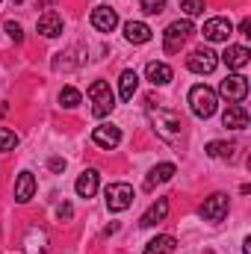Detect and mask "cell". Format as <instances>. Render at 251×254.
Returning <instances> with one entry per match:
<instances>
[{
  "mask_svg": "<svg viewBox=\"0 0 251 254\" xmlns=\"http://www.w3.org/2000/svg\"><path fill=\"white\" fill-rule=\"evenodd\" d=\"M86 60H89V51H86L83 45H71V48H65L63 54L54 57L51 68H54V71H74V68H83Z\"/></svg>",
  "mask_w": 251,
  "mask_h": 254,
  "instance_id": "cell-5",
  "label": "cell"
},
{
  "mask_svg": "<svg viewBox=\"0 0 251 254\" xmlns=\"http://www.w3.org/2000/svg\"><path fill=\"white\" fill-rule=\"evenodd\" d=\"M36 30H39L45 39H57V36H63V15H60V12H54V9H48L45 15H39Z\"/></svg>",
  "mask_w": 251,
  "mask_h": 254,
  "instance_id": "cell-12",
  "label": "cell"
},
{
  "mask_svg": "<svg viewBox=\"0 0 251 254\" xmlns=\"http://www.w3.org/2000/svg\"><path fill=\"white\" fill-rule=\"evenodd\" d=\"M98 184H101V175H98V169H86L80 178H77V184H74V190L80 198H92L95 192H98Z\"/></svg>",
  "mask_w": 251,
  "mask_h": 254,
  "instance_id": "cell-18",
  "label": "cell"
},
{
  "mask_svg": "<svg viewBox=\"0 0 251 254\" xmlns=\"http://www.w3.org/2000/svg\"><path fill=\"white\" fill-rule=\"evenodd\" d=\"M36 195V175L33 172H21L15 181V201L18 204H30Z\"/></svg>",
  "mask_w": 251,
  "mask_h": 254,
  "instance_id": "cell-17",
  "label": "cell"
},
{
  "mask_svg": "<svg viewBox=\"0 0 251 254\" xmlns=\"http://www.w3.org/2000/svg\"><path fill=\"white\" fill-rule=\"evenodd\" d=\"M48 3H51V0H39V9H48Z\"/></svg>",
  "mask_w": 251,
  "mask_h": 254,
  "instance_id": "cell-34",
  "label": "cell"
},
{
  "mask_svg": "<svg viewBox=\"0 0 251 254\" xmlns=\"http://www.w3.org/2000/svg\"><path fill=\"white\" fill-rule=\"evenodd\" d=\"M219 65V54H213L210 48H198L187 57V68L192 74H213Z\"/></svg>",
  "mask_w": 251,
  "mask_h": 254,
  "instance_id": "cell-8",
  "label": "cell"
},
{
  "mask_svg": "<svg viewBox=\"0 0 251 254\" xmlns=\"http://www.w3.org/2000/svg\"><path fill=\"white\" fill-rule=\"evenodd\" d=\"M145 113H148L151 127L157 130V136L163 142H169V145H181L184 142V119H181V113L166 110V107H157L154 98L145 101Z\"/></svg>",
  "mask_w": 251,
  "mask_h": 254,
  "instance_id": "cell-1",
  "label": "cell"
},
{
  "mask_svg": "<svg viewBox=\"0 0 251 254\" xmlns=\"http://www.w3.org/2000/svg\"><path fill=\"white\" fill-rule=\"evenodd\" d=\"M12 3H24V0H12Z\"/></svg>",
  "mask_w": 251,
  "mask_h": 254,
  "instance_id": "cell-35",
  "label": "cell"
},
{
  "mask_svg": "<svg viewBox=\"0 0 251 254\" xmlns=\"http://www.w3.org/2000/svg\"><path fill=\"white\" fill-rule=\"evenodd\" d=\"M24 246H27V254H48V234L42 228H30Z\"/></svg>",
  "mask_w": 251,
  "mask_h": 254,
  "instance_id": "cell-22",
  "label": "cell"
},
{
  "mask_svg": "<svg viewBox=\"0 0 251 254\" xmlns=\"http://www.w3.org/2000/svg\"><path fill=\"white\" fill-rule=\"evenodd\" d=\"M192 33H195V27H192V21H189V18L169 24V27H166V33H163V51H166V54H178V51L189 42V36H192Z\"/></svg>",
  "mask_w": 251,
  "mask_h": 254,
  "instance_id": "cell-4",
  "label": "cell"
},
{
  "mask_svg": "<svg viewBox=\"0 0 251 254\" xmlns=\"http://www.w3.org/2000/svg\"><path fill=\"white\" fill-rule=\"evenodd\" d=\"M166 3H169V0H142L139 9H142L145 15H160V12L166 9Z\"/></svg>",
  "mask_w": 251,
  "mask_h": 254,
  "instance_id": "cell-28",
  "label": "cell"
},
{
  "mask_svg": "<svg viewBox=\"0 0 251 254\" xmlns=\"http://www.w3.org/2000/svg\"><path fill=\"white\" fill-rule=\"evenodd\" d=\"M249 30H251V21L249 18H243V21H240V33H243V36H251Z\"/></svg>",
  "mask_w": 251,
  "mask_h": 254,
  "instance_id": "cell-33",
  "label": "cell"
},
{
  "mask_svg": "<svg viewBox=\"0 0 251 254\" xmlns=\"http://www.w3.org/2000/svg\"><path fill=\"white\" fill-rule=\"evenodd\" d=\"M145 74H148V80H151L154 86H166V83H172V77H175V71L166 63H148L145 65Z\"/></svg>",
  "mask_w": 251,
  "mask_h": 254,
  "instance_id": "cell-21",
  "label": "cell"
},
{
  "mask_svg": "<svg viewBox=\"0 0 251 254\" xmlns=\"http://www.w3.org/2000/svg\"><path fill=\"white\" fill-rule=\"evenodd\" d=\"M201 36L207 42H228L234 36V24L228 18H210L204 27H201Z\"/></svg>",
  "mask_w": 251,
  "mask_h": 254,
  "instance_id": "cell-10",
  "label": "cell"
},
{
  "mask_svg": "<svg viewBox=\"0 0 251 254\" xmlns=\"http://www.w3.org/2000/svg\"><path fill=\"white\" fill-rule=\"evenodd\" d=\"M151 27L145 24V21H127L125 24V39L130 45H145V42H151Z\"/></svg>",
  "mask_w": 251,
  "mask_h": 254,
  "instance_id": "cell-19",
  "label": "cell"
},
{
  "mask_svg": "<svg viewBox=\"0 0 251 254\" xmlns=\"http://www.w3.org/2000/svg\"><path fill=\"white\" fill-rule=\"evenodd\" d=\"M225 216H228V195L225 192H216L201 204V219L204 222H222Z\"/></svg>",
  "mask_w": 251,
  "mask_h": 254,
  "instance_id": "cell-9",
  "label": "cell"
},
{
  "mask_svg": "<svg viewBox=\"0 0 251 254\" xmlns=\"http://www.w3.org/2000/svg\"><path fill=\"white\" fill-rule=\"evenodd\" d=\"M92 27H95L98 33H113V30L119 27V12L110 9L107 3L95 6V9H92Z\"/></svg>",
  "mask_w": 251,
  "mask_h": 254,
  "instance_id": "cell-11",
  "label": "cell"
},
{
  "mask_svg": "<svg viewBox=\"0 0 251 254\" xmlns=\"http://www.w3.org/2000/svg\"><path fill=\"white\" fill-rule=\"evenodd\" d=\"M222 125L228 130H246L249 127V113L243 104H228V110L222 113Z\"/></svg>",
  "mask_w": 251,
  "mask_h": 254,
  "instance_id": "cell-15",
  "label": "cell"
},
{
  "mask_svg": "<svg viewBox=\"0 0 251 254\" xmlns=\"http://www.w3.org/2000/svg\"><path fill=\"white\" fill-rule=\"evenodd\" d=\"M219 60L228 65V68H234V71H243V68L251 63V51L246 45H228V51H225Z\"/></svg>",
  "mask_w": 251,
  "mask_h": 254,
  "instance_id": "cell-14",
  "label": "cell"
},
{
  "mask_svg": "<svg viewBox=\"0 0 251 254\" xmlns=\"http://www.w3.org/2000/svg\"><path fill=\"white\" fill-rule=\"evenodd\" d=\"M18 145V133L9 127H0V151H12Z\"/></svg>",
  "mask_w": 251,
  "mask_h": 254,
  "instance_id": "cell-27",
  "label": "cell"
},
{
  "mask_svg": "<svg viewBox=\"0 0 251 254\" xmlns=\"http://www.w3.org/2000/svg\"><path fill=\"white\" fill-rule=\"evenodd\" d=\"M48 166H51V172H63L65 160H63V157H51V163H48Z\"/></svg>",
  "mask_w": 251,
  "mask_h": 254,
  "instance_id": "cell-32",
  "label": "cell"
},
{
  "mask_svg": "<svg viewBox=\"0 0 251 254\" xmlns=\"http://www.w3.org/2000/svg\"><path fill=\"white\" fill-rule=\"evenodd\" d=\"M60 104H63L65 110H74V107L80 104V92H77L74 86H65L63 92H60Z\"/></svg>",
  "mask_w": 251,
  "mask_h": 254,
  "instance_id": "cell-26",
  "label": "cell"
},
{
  "mask_svg": "<svg viewBox=\"0 0 251 254\" xmlns=\"http://www.w3.org/2000/svg\"><path fill=\"white\" fill-rule=\"evenodd\" d=\"M175 163H160V166H154L151 172H148V178H145V190H154L157 184H166V181H172L175 178Z\"/></svg>",
  "mask_w": 251,
  "mask_h": 254,
  "instance_id": "cell-20",
  "label": "cell"
},
{
  "mask_svg": "<svg viewBox=\"0 0 251 254\" xmlns=\"http://www.w3.org/2000/svg\"><path fill=\"white\" fill-rule=\"evenodd\" d=\"M92 142L98 145V148H116L119 142H122V130L116 125H98L95 130H92Z\"/></svg>",
  "mask_w": 251,
  "mask_h": 254,
  "instance_id": "cell-13",
  "label": "cell"
},
{
  "mask_svg": "<svg viewBox=\"0 0 251 254\" xmlns=\"http://www.w3.org/2000/svg\"><path fill=\"white\" fill-rule=\"evenodd\" d=\"M136 86H139V77H136V71H133V68L122 71V77H119V95H122V101H133V95H136Z\"/></svg>",
  "mask_w": 251,
  "mask_h": 254,
  "instance_id": "cell-23",
  "label": "cell"
},
{
  "mask_svg": "<svg viewBox=\"0 0 251 254\" xmlns=\"http://www.w3.org/2000/svg\"><path fill=\"white\" fill-rule=\"evenodd\" d=\"M166 216H169V198H157V201L142 213L139 225H142V228H154V225H160Z\"/></svg>",
  "mask_w": 251,
  "mask_h": 254,
  "instance_id": "cell-16",
  "label": "cell"
},
{
  "mask_svg": "<svg viewBox=\"0 0 251 254\" xmlns=\"http://www.w3.org/2000/svg\"><path fill=\"white\" fill-rule=\"evenodd\" d=\"M207 157H213V160H234L237 157V142H210L207 145Z\"/></svg>",
  "mask_w": 251,
  "mask_h": 254,
  "instance_id": "cell-24",
  "label": "cell"
},
{
  "mask_svg": "<svg viewBox=\"0 0 251 254\" xmlns=\"http://www.w3.org/2000/svg\"><path fill=\"white\" fill-rule=\"evenodd\" d=\"M189 107H192V113H195L198 119H210V116L216 113V107H219V95H216L210 86L198 83V86L189 89Z\"/></svg>",
  "mask_w": 251,
  "mask_h": 254,
  "instance_id": "cell-3",
  "label": "cell"
},
{
  "mask_svg": "<svg viewBox=\"0 0 251 254\" xmlns=\"http://www.w3.org/2000/svg\"><path fill=\"white\" fill-rule=\"evenodd\" d=\"M181 9L187 12L189 18H195V15H201V12H204V0H184V3H181Z\"/></svg>",
  "mask_w": 251,
  "mask_h": 254,
  "instance_id": "cell-29",
  "label": "cell"
},
{
  "mask_svg": "<svg viewBox=\"0 0 251 254\" xmlns=\"http://www.w3.org/2000/svg\"><path fill=\"white\" fill-rule=\"evenodd\" d=\"M104 195H107V210L110 213H122L133 204V187L130 184H110Z\"/></svg>",
  "mask_w": 251,
  "mask_h": 254,
  "instance_id": "cell-7",
  "label": "cell"
},
{
  "mask_svg": "<svg viewBox=\"0 0 251 254\" xmlns=\"http://www.w3.org/2000/svg\"><path fill=\"white\" fill-rule=\"evenodd\" d=\"M175 237H169V234H163V237H154L148 246H145V252L142 254H172L175 252Z\"/></svg>",
  "mask_w": 251,
  "mask_h": 254,
  "instance_id": "cell-25",
  "label": "cell"
},
{
  "mask_svg": "<svg viewBox=\"0 0 251 254\" xmlns=\"http://www.w3.org/2000/svg\"><path fill=\"white\" fill-rule=\"evenodd\" d=\"M219 95L228 98L231 104H243L246 95H249V77H243V74H231V77H225V80L219 83Z\"/></svg>",
  "mask_w": 251,
  "mask_h": 254,
  "instance_id": "cell-6",
  "label": "cell"
},
{
  "mask_svg": "<svg viewBox=\"0 0 251 254\" xmlns=\"http://www.w3.org/2000/svg\"><path fill=\"white\" fill-rule=\"evenodd\" d=\"M89 101H92V116L95 119H104L116 110V95H113L107 80H95L89 86Z\"/></svg>",
  "mask_w": 251,
  "mask_h": 254,
  "instance_id": "cell-2",
  "label": "cell"
},
{
  "mask_svg": "<svg viewBox=\"0 0 251 254\" xmlns=\"http://www.w3.org/2000/svg\"><path fill=\"white\" fill-rule=\"evenodd\" d=\"M57 216H60V219H65V222H68V219H71V216H74V207H71V204H68V201H63V204H60V207H57Z\"/></svg>",
  "mask_w": 251,
  "mask_h": 254,
  "instance_id": "cell-31",
  "label": "cell"
},
{
  "mask_svg": "<svg viewBox=\"0 0 251 254\" xmlns=\"http://www.w3.org/2000/svg\"><path fill=\"white\" fill-rule=\"evenodd\" d=\"M6 33H9V39H12V42H18V45L24 42V30H21V24H18V21H6Z\"/></svg>",
  "mask_w": 251,
  "mask_h": 254,
  "instance_id": "cell-30",
  "label": "cell"
}]
</instances>
